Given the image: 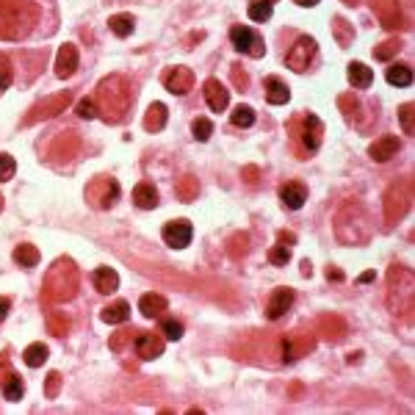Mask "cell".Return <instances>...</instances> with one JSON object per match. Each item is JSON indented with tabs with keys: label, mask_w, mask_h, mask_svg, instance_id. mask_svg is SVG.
<instances>
[{
	"label": "cell",
	"mask_w": 415,
	"mask_h": 415,
	"mask_svg": "<svg viewBox=\"0 0 415 415\" xmlns=\"http://www.w3.org/2000/svg\"><path fill=\"white\" fill-rule=\"evenodd\" d=\"M133 86L125 75H105L100 83H97V94H94V103H97V117H103L108 125L111 122H122L133 105Z\"/></svg>",
	"instance_id": "1"
},
{
	"label": "cell",
	"mask_w": 415,
	"mask_h": 415,
	"mask_svg": "<svg viewBox=\"0 0 415 415\" xmlns=\"http://www.w3.org/2000/svg\"><path fill=\"white\" fill-rule=\"evenodd\" d=\"M374 227L369 219V210L360 205L357 200H346L335 213V235L341 244L355 246V244H366L371 238Z\"/></svg>",
	"instance_id": "2"
},
{
	"label": "cell",
	"mask_w": 415,
	"mask_h": 415,
	"mask_svg": "<svg viewBox=\"0 0 415 415\" xmlns=\"http://www.w3.org/2000/svg\"><path fill=\"white\" fill-rule=\"evenodd\" d=\"M78 266L75 260L69 257H58L53 260V266L47 269L44 274V282H42V296L53 305H61V302H69L75 294H78Z\"/></svg>",
	"instance_id": "3"
},
{
	"label": "cell",
	"mask_w": 415,
	"mask_h": 415,
	"mask_svg": "<svg viewBox=\"0 0 415 415\" xmlns=\"http://www.w3.org/2000/svg\"><path fill=\"white\" fill-rule=\"evenodd\" d=\"M39 19V6L31 0H0V39H22Z\"/></svg>",
	"instance_id": "4"
},
{
	"label": "cell",
	"mask_w": 415,
	"mask_h": 415,
	"mask_svg": "<svg viewBox=\"0 0 415 415\" xmlns=\"http://www.w3.org/2000/svg\"><path fill=\"white\" fill-rule=\"evenodd\" d=\"M415 302V274L413 269L396 263L388 271V310L393 316H410Z\"/></svg>",
	"instance_id": "5"
},
{
	"label": "cell",
	"mask_w": 415,
	"mask_h": 415,
	"mask_svg": "<svg viewBox=\"0 0 415 415\" xmlns=\"http://www.w3.org/2000/svg\"><path fill=\"white\" fill-rule=\"evenodd\" d=\"M410 205H413V180H410V178H402V180L391 183V189L385 192V200H382L385 224L393 227L396 221H402V219L407 216Z\"/></svg>",
	"instance_id": "6"
},
{
	"label": "cell",
	"mask_w": 415,
	"mask_h": 415,
	"mask_svg": "<svg viewBox=\"0 0 415 415\" xmlns=\"http://www.w3.org/2000/svg\"><path fill=\"white\" fill-rule=\"evenodd\" d=\"M119 200V183L108 175H97L89 186H86V203L94 210H108Z\"/></svg>",
	"instance_id": "7"
},
{
	"label": "cell",
	"mask_w": 415,
	"mask_h": 415,
	"mask_svg": "<svg viewBox=\"0 0 415 415\" xmlns=\"http://www.w3.org/2000/svg\"><path fill=\"white\" fill-rule=\"evenodd\" d=\"M291 130H294V136L302 142V147H305V150H302V153H305V158L321 147V133H324V125H321V119H319L316 114H305L302 119L291 122Z\"/></svg>",
	"instance_id": "8"
},
{
	"label": "cell",
	"mask_w": 415,
	"mask_h": 415,
	"mask_svg": "<svg viewBox=\"0 0 415 415\" xmlns=\"http://www.w3.org/2000/svg\"><path fill=\"white\" fill-rule=\"evenodd\" d=\"M69 103H72V94H69V92L50 94V97H44V100H39V103L31 105V111L25 114V125H36V122H42V119H53V117H58L61 111H67Z\"/></svg>",
	"instance_id": "9"
},
{
	"label": "cell",
	"mask_w": 415,
	"mask_h": 415,
	"mask_svg": "<svg viewBox=\"0 0 415 415\" xmlns=\"http://www.w3.org/2000/svg\"><path fill=\"white\" fill-rule=\"evenodd\" d=\"M230 42H232V47H235L238 53H244V56H252V58H263V56H266V42H263V36H260L255 28H249V25H235V28H230Z\"/></svg>",
	"instance_id": "10"
},
{
	"label": "cell",
	"mask_w": 415,
	"mask_h": 415,
	"mask_svg": "<svg viewBox=\"0 0 415 415\" xmlns=\"http://www.w3.org/2000/svg\"><path fill=\"white\" fill-rule=\"evenodd\" d=\"M78 150H81V136L75 130H61L53 139V144L47 147V161L56 164V167H61V164L72 161L78 155Z\"/></svg>",
	"instance_id": "11"
},
{
	"label": "cell",
	"mask_w": 415,
	"mask_h": 415,
	"mask_svg": "<svg viewBox=\"0 0 415 415\" xmlns=\"http://www.w3.org/2000/svg\"><path fill=\"white\" fill-rule=\"evenodd\" d=\"M313 56H316V39H313V36H299L296 44L288 50L285 64H288L294 72H305V69L310 67Z\"/></svg>",
	"instance_id": "12"
},
{
	"label": "cell",
	"mask_w": 415,
	"mask_h": 415,
	"mask_svg": "<svg viewBox=\"0 0 415 415\" xmlns=\"http://www.w3.org/2000/svg\"><path fill=\"white\" fill-rule=\"evenodd\" d=\"M161 238H164V244L172 246V249H186V246L192 244V238H194V227H192V221H186V219L167 221L164 230H161Z\"/></svg>",
	"instance_id": "13"
},
{
	"label": "cell",
	"mask_w": 415,
	"mask_h": 415,
	"mask_svg": "<svg viewBox=\"0 0 415 415\" xmlns=\"http://www.w3.org/2000/svg\"><path fill=\"white\" fill-rule=\"evenodd\" d=\"M313 346H316L313 332L296 330L294 335H288V338L282 341V363H294V360H299V357H302V355H307Z\"/></svg>",
	"instance_id": "14"
},
{
	"label": "cell",
	"mask_w": 415,
	"mask_h": 415,
	"mask_svg": "<svg viewBox=\"0 0 415 415\" xmlns=\"http://www.w3.org/2000/svg\"><path fill=\"white\" fill-rule=\"evenodd\" d=\"M371 8L377 14V19L382 22V28H388V31L405 28V14H402L399 0H371Z\"/></svg>",
	"instance_id": "15"
},
{
	"label": "cell",
	"mask_w": 415,
	"mask_h": 415,
	"mask_svg": "<svg viewBox=\"0 0 415 415\" xmlns=\"http://www.w3.org/2000/svg\"><path fill=\"white\" fill-rule=\"evenodd\" d=\"M164 86L172 94H189L194 89V72L189 67H172L164 72Z\"/></svg>",
	"instance_id": "16"
},
{
	"label": "cell",
	"mask_w": 415,
	"mask_h": 415,
	"mask_svg": "<svg viewBox=\"0 0 415 415\" xmlns=\"http://www.w3.org/2000/svg\"><path fill=\"white\" fill-rule=\"evenodd\" d=\"M316 332L324 338V341H330V344H338L346 332H349V327H346V321L341 319V316H332V313H324V316H319V321H316Z\"/></svg>",
	"instance_id": "17"
},
{
	"label": "cell",
	"mask_w": 415,
	"mask_h": 415,
	"mask_svg": "<svg viewBox=\"0 0 415 415\" xmlns=\"http://www.w3.org/2000/svg\"><path fill=\"white\" fill-rule=\"evenodd\" d=\"M164 346H167V338L158 335V332H139L136 335V355L142 360H155L164 355Z\"/></svg>",
	"instance_id": "18"
},
{
	"label": "cell",
	"mask_w": 415,
	"mask_h": 415,
	"mask_svg": "<svg viewBox=\"0 0 415 415\" xmlns=\"http://www.w3.org/2000/svg\"><path fill=\"white\" fill-rule=\"evenodd\" d=\"M291 305H294V291L291 288H277L266 302V319H271V321L282 319L291 310Z\"/></svg>",
	"instance_id": "19"
},
{
	"label": "cell",
	"mask_w": 415,
	"mask_h": 415,
	"mask_svg": "<svg viewBox=\"0 0 415 415\" xmlns=\"http://www.w3.org/2000/svg\"><path fill=\"white\" fill-rule=\"evenodd\" d=\"M203 94H205V103L210 105V111H224L227 105H230V92L221 86V81H216V78H208L205 83H203Z\"/></svg>",
	"instance_id": "20"
},
{
	"label": "cell",
	"mask_w": 415,
	"mask_h": 415,
	"mask_svg": "<svg viewBox=\"0 0 415 415\" xmlns=\"http://www.w3.org/2000/svg\"><path fill=\"white\" fill-rule=\"evenodd\" d=\"M399 150H402L399 136H382V139H377V142L369 147V155H371V161L385 164V161H391L393 155H399Z\"/></svg>",
	"instance_id": "21"
},
{
	"label": "cell",
	"mask_w": 415,
	"mask_h": 415,
	"mask_svg": "<svg viewBox=\"0 0 415 415\" xmlns=\"http://www.w3.org/2000/svg\"><path fill=\"white\" fill-rule=\"evenodd\" d=\"M78 69V47L75 44H61L56 56V75L58 78H72Z\"/></svg>",
	"instance_id": "22"
},
{
	"label": "cell",
	"mask_w": 415,
	"mask_h": 415,
	"mask_svg": "<svg viewBox=\"0 0 415 415\" xmlns=\"http://www.w3.org/2000/svg\"><path fill=\"white\" fill-rule=\"evenodd\" d=\"M305 200H307V189L302 183L291 180V183L280 186V203L288 208V210H299V208L305 205Z\"/></svg>",
	"instance_id": "23"
},
{
	"label": "cell",
	"mask_w": 415,
	"mask_h": 415,
	"mask_svg": "<svg viewBox=\"0 0 415 415\" xmlns=\"http://www.w3.org/2000/svg\"><path fill=\"white\" fill-rule=\"evenodd\" d=\"M92 282L100 294H114L119 288V274L111 266H100V269L92 271Z\"/></svg>",
	"instance_id": "24"
},
{
	"label": "cell",
	"mask_w": 415,
	"mask_h": 415,
	"mask_svg": "<svg viewBox=\"0 0 415 415\" xmlns=\"http://www.w3.org/2000/svg\"><path fill=\"white\" fill-rule=\"evenodd\" d=\"M263 89H266V100H269L271 105H285V103L291 100V89H288L277 75L266 78V81H263Z\"/></svg>",
	"instance_id": "25"
},
{
	"label": "cell",
	"mask_w": 415,
	"mask_h": 415,
	"mask_svg": "<svg viewBox=\"0 0 415 415\" xmlns=\"http://www.w3.org/2000/svg\"><path fill=\"white\" fill-rule=\"evenodd\" d=\"M167 119H169V111L164 103H153L144 114V130L147 133H161L167 128Z\"/></svg>",
	"instance_id": "26"
},
{
	"label": "cell",
	"mask_w": 415,
	"mask_h": 415,
	"mask_svg": "<svg viewBox=\"0 0 415 415\" xmlns=\"http://www.w3.org/2000/svg\"><path fill=\"white\" fill-rule=\"evenodd\" d=\"M158 192H155V186L153 183H139L136 189H133V205L142 208V210H153V208H158Z\"/></svg>",
	"instance_id": "27"
},
{
	"label": "cell",
	"mask_w": 415,
	"mask_h": 415,
	"mask_svg": "<svg viewBox=\"0 0 415 415\" xmlns=\"http://www.w3.org/2000/svg\"><path fill=\"white\" fill-rule=\"evenodd\" d=\"M346 75H349V83H352L355 89H369V86L374 83V72H371V67H366L363 61H352L349 69H346Z\"/></svg>",
	"instance_id": "28"
},
{
	"label": "cell",
	"mask_w": 415,
	"mask_h": 415,
	"mask_svg": "<svg viewBox=\"0 0 415 415\" xmlns=\"http://www.w3.org/2000/svg\"><path fill=\"white\" fill-rule=\"evenodd\" d=\"M139 310H142L144 319H161L164 310H167V299L161 294H144L139 299Z\"/></svg>",
	"instance_id": "29"
},
{
	"label": "cell",
	"mask_w": 415,
	"mask_h": 415,
	"mask_svg": "<svg viewBox=\"0 0 415 415\" xmlns=\"http://www.w3.org/2000/svg\"><path fill=\"white\" fill-rule=\"evenodd\" d=\"M100 319H103L105 324H125V321L130 319V305H128L125 299H117L114 305H108V307H103V313H100Z\"/></svg>",
	"instance_id": "30"
},
{
	"label": "cell",
	"mask_w": 415,
	"mask_h": 415,
	"mask_svg": "<svg viewBox=\"0 0 415 415\" xmlns=\"http://www.w3.org/2000/svg\"><path fill=\"white\" fill-rule=\"evenodd\" d=\"M0 388H3V396H6L8 402H19V399H22V393H25L22 377H17L14 371H6V374L0 377Z\"/></svg>",
	"instance_id": "31"
},
{
	"label": "cell",
	"mask_w": 415,
	"mask_h": 415,
	"mask_svg": "<svg viewBox=\"0 0 415 415\" xmlns=\"http://www.w3.org/2000/svg\"><path fill=\"white\" fill-rule=\"evenodd\" d=\"M175 194H178L180 203H194L200 197V180L194 175H183L175 186Z\"/></svg>",
	"instance_id": "32"
},
{
	"label": "cell",
	"mask_w": 415,
	"mask_h": 415,
	"mask_svg": "<svg viewBox=\"0 0 415 415\" xmlns=\"http://www.w3.org/2000/svg\"><path fill=\"white\" fill-rule=\"evenodd\" d=\"M11 257H14V263L22 266V269H33V266H39V249H36L33 244H19V246L11 252Z\"/></svg>",
	"instance_id": "33"
},
{
	"label": "cell",
	"mask_w": 415,
	"mask_h": 415,
	"mask_svg": "<svg viewBox=\"0 0 415 415\" xmlns=\"http://www.w3.org/2000/svg\"><path fill=\"white\" fill-rule=\"evenodd\" d=\"M332 36H335V42H338L341 47H349V44L355 42V28H352V22L344 19V17H332Z\"/></svg>",
	"instance_id": "34"
},
{
	"label": "cell",
	"mask_w": 415,
	"mask_h": 415,
	"mask_svg": "<svg viewBox=\"0 0 415 415\" xmlns=\"http://www.w3.org/2000/svg\"><path fill=\"white\" fill-rule=\"evenodd\" d=\"M385 78H388L391 86H410L413 83V69L407 64H391Z\"/></svg>",
	"instance_id": "35"
},
{
	"label": "cell",
	"mask_w": 415,
	"mask_h": 415,
	"mask_svg": "<svg viewBox=\"0 0 415 415\" xmlns=\"http://www.w3.org/2000/svg\"><path fill=\"white\" fill-rule=\"evenodd\" d=\"M47 357H50V352H47L44 344H31V346L22 352V360H25L28 369H39V366H44Z\"/></svg>",
	"instance_id": "36"
},
{
	"label": "cell",
	"mask_w": 415,
	"mask_h": 415,
	"mask_svg": "<svg viewBox=\"0 0 415 415\" xmlns=\"http://www.w3.org/2000/svg\"><path fill=\"white\" fill-rule=\"evenodd\" d=\"M246 252H249V235H246V232H232V235L227 238V255H230L232 260H241Z\"/></svg>",
	"instance_id": "37"
},
{
	"label": "cell",
	"mask_w": 415,
	"mask_h": 415,
	"mask_svg": "<svg viewBox=\"0 0 415 415\" xmlns=\"http://www.w3.org/2000/svg\"><path fill=\"white\" fill-rule=\"evenodd\" d=\"M108 28H111L119 39H128V36L133 33L136 22H133V17H130V14H114V17L108 19Z\"/></svg>",
	"instance_id": "38"
},
{
	"label": "cell",
	"mask_w": 415,
	"mask_h": 415,
	"mask_svg": "<svg viewBox=\"0 0 415 415\" xmlns=\"http://www.w3.org/2000/svg\"><path fill=\"white\" fill-rule=\"evenodd\" d=\"M338 105H341V111H344V117H346V122H360V100L355 97V94H341L338 97Z\"/></svg>",
	"instance_id": "39"
},
{
	"label": "cell",
	"mask_w": 415,
	"mask_h": 415,
	"mask_svg": "<svg viewBox=\"0 0 415 415\" xmlns=\"http://www.w3.org/2000/svg\"><path fill=\"white\" fill-rule=\"evenodd\" d=\"M246 14H249V19H252V22H266V19H271L274 6H271L269 0H252V3H249V8H246Z\"/></svg>",
	"instance_id": "40"
},
{
	"label": "cell",
	"mask_w": 415,
	"mask_h": 415,
	"mask_svg": "<svg viewBox=\"0 0 415 415\" xmlns=\"http://www.w3.org/2000/svg\"><path fill=\"white\" fill-rule=\"evenodd\" d=\"M44 321H47V330H50L53 335H58V338H64V335L69 332V319H67L64 313H58V310H50Z\"/></svg>",
	"instance_id": "41"
},
{
	"label": "cell",
	"mask_w": 415,
	"mask_h": 415,
	"mask_svg": "<svg viewBox=\"0 0 415 415\" xmlns=\"http://www.w3.org/2000/svg\"><path fill=\"white\" fill-rule=\"evenodd\" d=\"M230 122L235 128H249V125H255V111L249 105H235L230 114Z\"/></svg>",
	"instance_id": "42"
},
{
	"label": "cell",
	"mask_w": 415,
	"mask_h": 415,
	"mask_svg": "<svg viewBox=\"0 0 415 415\" xmlns=\"http://www.w3.org/2000/svg\"><path fill=\"white\" fill-rule=\"evenodd\" d=\"M399 50H402V42L399 39H388V42H382L374 50V56H377V61H391L393 56H399Z\"/></svg>",
	"instance_id": "43"
},
{
	"label": "cell",
	"mask_w": 415,
	"mask_h": 415,
	"mask_svg": "<svg viewBox=\"0 0 415 415\" xmlns=\"http://www.w3.org/2000/svg\"><path fill=\"white\" fill-rule=\"evenodd\" d=\"M399 122H402V130H405L407 136H413L415 133V105L413 103H405V105L399 108Z\"/></svg>",
	"instance_id": "44"
},
{
	"label": "cell",
	"mask_w": 415,
	"mask_h": 415,
	"mask_svg": "<svg viewBox=\"0 0 415 415\" xmlns=\"http://www.w3.org/2000/svg\"><path fill=\"white\" fill-rule=\"evenodd\" d=\"M269 260H271V266H288V260H291V246H288V244H274L271 252H269Z\"/></svg>",
	"instance_id": "45"
},
{
	"label": "cell",
	"mask_w": 415,
	"mask_h": 415,
	"mask_svg": "<svg viewBox=\"0 0 415 415\" xmlns=\"http://www.w3.org/2000/svg\"><path fill=\"white\" fill-rule=\"evenodd\" d=\"M161 332L167 341H180L183 338V324L178 319H164L161 321Z\"/></svg>",
	"instance_id": "46"
},
{
	"label": "cell",
	"mask_w": 415,
	"mask_h": 415,
	"mask_svg": "<svg viewBox=\"0 0 415 415\" xmlns=\"http://www.w3.org/2000/svg\"><path fill=\"white\" fill-rule=\"evenodd\" d=\"M192 133H194V139H197V142H208V139H210V133H213V122L205 119V117H197V119L192 122Z\"/></svg>",
	"instance_id": "47"
},
{
	"label": "cell",
	"mask_w": 415,
	"mask_h": 415,
	"mask_svg": "<svg viewBox=\"0 0 415 415\" xmlns=\"http://www.w3.org/2000/svg\"><path fill=\"white\" fill-rule=\"evenodd\" d=\"M11 81H14V67H11L8 56H6V53H0V92H3V89H8V86H11Z\"/></svg>",
	"instance_id": "48"
},
{
	"label": "cell",
	"mask_w": 415,
	"mask_h": 415,
	"mask_svg": "<svg viewBox=\"0 0 415 415\" xmlns=\"http://www.w3.org/2000/svg\"><path fill=\"white\" fill-rule=\"evenodd\" d=\"M230 78H232L235 92H246V86H249V75L244 72L241 64H232V67H230Z\"/></svg>",
	"instance_id": "49"
},
{
	"label": "cell",
	"mask_w": 415,
	"mask_h": 415,
	"mask_svg": "<svg viewBox=\"0 0 415 415\" xmlns=\"http://www.w3.org/2000/svg\"><path fill=\"white\" fill-rule=\"evenodd\" d=\"M75 111H78V117H81V119H97V103H94L92 97H83V100H78Z\"/></svg>",
	"instance_id": "50"
},
{
	"label": "cell",
	"mask_w": 415,
	"mask_h": 415,
	"mask_svg": "<svg viewBox=\"0 0 415 415\" xmlns=\"http://www.w3.org/2000/svg\"><path fill=\"white\" fill-rule=\"evenodd\" d=\"M61 393V374L58 371H50L47 380H44V396L47 399H56Z\"/></svg>",
	"instance_id": "51"
},
{
	"label": "cell",
	"mask_w": 415,
	"mask_h": 415,
	"mask_svg": "<svg viewBox=\"0 0 415 415\" xmlns=\"http://www.w3.org/2000/svg\"><path fill=\"white\" fill-rule=\"evenodd\" d=\"M14 172H17L14 158H11V155H6V153H0V183L11 180V178H14Z\"/></svg>",
	"instance_id": "52"
},
{
	"label": "cell",
	"mask_w": 415,
	"mask_h": 415,
	"mask_svg": "<svg viewBox=\"0 0 415 415\" xmlns=\"http://www.w3.org/2000/svg\"><path fill=\"white\" fill-rule=\"evenodd\" d=\"M133 332H136V330H122V332H117V335L111 338V349H114V352H122V349L133 341Z\"/></svg>",
	"instance_id": "53"
},
{
	"label": "cell",
	"mask_w": 415,
	"mask_h": 415,
	"mask_svg": "<svg viewBox=\"0 0 415 415\" xmlns=\"http://www.w3.org/2000/svg\"><path fill=\"white\" fill-rule=\"evenodd\" d=\"M277 241H280V244H288V246H294V244H296V232H288V230H280V235H277Z\"/></svg>",
	"instance_id": "54"
},
{
	"label": "cell",
	"mask_w": 415,
	"mask_h": 415,
	"mask_svg": "<svg viewBox=\"0 0 415 415\" xmlns=\"http://www.w3.org/2000/svg\"><path fill=\"white\" fill-rule=\"evenodd\" d=\"M8 310H11V299H8V296H0V324L6 321Z\"/></svg>",
	"instance_id": "55"
},
{
	"label": "cell",
	"mask_w": 415,
	"mask_h": 415,
	"mask_svg": "<svg viewBox=\"0 0 415 415\" xmlns=\"http://www.w3.org/2000/svg\"><path fill=\"white\" fill-rule=\"evenodd\" d=\"M244 178H246V183H257V167H246Z\"/></svg>",
	"instance_id": "56"
},
{
	"label": "cell",
	"mask_w": 415,
	"mask_h": 415,
	"mask_svg": "<svg viewBox=\"0 0 415 415\" xmlns=\"http://www.w3.org/2000/svg\"><path fill=\"white\" fill-rule=\"evenodd\" d=\"M327 280H344V271H341V269H332V266H330V269H327Z\"/></svg>",
	"instance_id": "57"
},
{
	"label": "cell",
	"mask_w": 415,
	"mask_h": 415,
	"mask_svg": "<svg viewBox=\"0 0 415 415\" xmlns=\"http://www.w3.org/2000/svg\"><path fill=\"white\" fill-rule=\"evenodd\" d=\"M302 274L307 277V274H313V266H310V260H302Z\"/></svg>",
	"instance_id": "58"
},
{
	"label": "cell",
	"mask_w": 415,
	"mask_h": 415,
	"mask_svg": "<svg viewBox=\"0 0 415 415\" xmlns=\"http://www.w3.org/2000/svg\"><path fill=\"white\" fill-rule=\"evenodd\" d=\"M319 0H296V6H302V8H310V6H316Z\"/></svg>",
	"instance_id": "59"
},
{
	"label": "cell",
	"mask_w": 415,
	"mask_h": 415,
	"mask_svg": "<svg viewBox=\"0 0 415 415\" xmlns=\"http://www.w3.org/2000/svg\"><path fill=\"white\" fill-rule=\"evenodd\" d=\"M371 280H374V271H366V274L360 277V282H371Z\"/></svg>",
	"instance_id": "60"
},
{
	"label": "cell",
	"mask_w": 415,
	"mask_h": 415,
	"mask_svg": "<svg viewBox=\"0 0 415 415\" xmlns=\"http://www.w3.org/2000/svg\"><path fill=\"white\" fill-rule=\"evenodd\" d=\"M344 3H346V6H357L360 0H344Z\"/></svg>",
	"instance_id": "61"
},
{
	"label": "cell",
	"mask_w": 415,
	"mask_h": 415,
	"mask_svg": "<svg viewBox=\"0 0 415 415\" xmlns=\"http://www.w3.org/2000/svg\"><path fill=\"white\" fill-rule=\"evenodd\" d=\"M3 205H6V203H3V197H0V213H3Z\"/></svg>",
	"instance_id": "62"
},
{
	"label": "cell",
	"mask_w": 415,
	"mask_h": 415,
	"mask_svg": "<svg viewBox=\"0 0 415 415\" xmlns=\"http://www.w3.org/2000/svg\"><path fill=\"white\" fill-rule=\"evenodd\" d=\"M269 3H274V0H269Z\"/></svg>",
	"instance_id": "63"
}]
</instances>
